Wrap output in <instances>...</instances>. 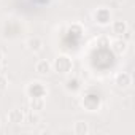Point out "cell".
<instances>
[{"instance_id":"6da1fadb","label":"cell","mask_w":135,"mask_h":135,"mask_svg":"<svg viewBox=\"0 0 135 135\" xmlns=\"http://www.w3.org/2000/svg\"><path fill=\"white\" fill-rule=\"evenodd\" d=\"M51 65H52V70L56 73H59V75H69L72 72V69H73V60L69 56L62 54V56H57Z\"/></svg>"},{"instance_id":"7a4b0ae2","label":"cell","mask_w":135,"mask_h":135,"mask_svg":"<svg viewBox=\"0 0 135 135\" xmlns=\"http://www.w3.org/2000/svg\"><path fill=\"white\" fill-rule=\"evenodd\" d=\"M26 94L30 97V99H45L46 94H48V89L43 83L40 81H33L30 83L27 88H26Z\"/></svg>"},{"instance_id":"3957f363","label":"cell","mask_w":135,"mask_h":135,"mask_svg":"<svg viewBox=\"0 0 135 135\" xmlns=\"http://www.w3.org/2000/svg\"><path fill=\"white\" fill-rule=\"evenodd\" d=\"M92 18H94L95 24L105 27V26H110V22H111V11H110L107 7H100V8H97V10L94 11Z\"/></svg>"},{"instance_id":"277c9868","label":"cell","mask_w":135,"mask_h":135,"mask_svg":"<svg viewBox=\"0 0 135 135\" xmlns=\"http://www.w3.org/2000/svg\"><path fill=\"white\" fill-rule=\"evenodd\" d=\"M83 107L88 110V111H97L100 108V97L97 94H88L83 100H81Z\"/></svg>"},{"instance_id":"5b68a950","label":"cell","mask_w":135,"mask_h":135,"mask_svg":"<svg viewBox=\"0 0 135 135\" xmlns=\"http://www.w3.org/2000/svg\"><path fill=\"white\" fill-rule=\"evenodd\" d=\"M7 118H8V122L13 124V126H19V124H22V122L26 121V114H24V111L19 110V108L10 110L8 114H7Z\"/></svg>"},{"instance_id":"8992f818","label":"cell","mask_w":135,"mask_h":135,"mask_svg":"<svg viewBox=\"0 0 135 135\" xmlns=\"http://www.w3.org/2000/svg\"><path fill=\"white\" fill-rule=\"evenodd\" d=\"M129 49V45H127V40L124 38H116L111 41V51L116 54V56H124Z\"/></svg>"},{"instance_id":"52a82bcc","label":"cell","mask_w":135,"mask_h":135,"mask_svg":"<svg viewBox=\"0 0 135 135\" xmlns=\"http://www.w3.org/2000/svg\"><path fill=\"white\" fill-rule=\"evenodd\" d=\"M114 84H116L118 88H121V89L129 88V86L132 84V76H130V73H127V72H119V73L114 76Z\"/></svg>"},{"instance_id":"ba28073f","label":"cell","mask_w":135,"mask_h":135,"mask_svg":"<svg viewBox=\"0 0 135 135\" xmlns=\"http://www.w3.org/2000/svg\"><path fill=\"white\" fill-rule=\"evenodd\" d=\"M26 46L30 52H40L43 49V40L40 37H30V38H27Z\"/></svg>"},{"instance_id":"9c48e42d","label":"cell","mask_w":135,"mask_h":135,"mask_svg":"<svg viewBox=\"0 0 135 135\" xmlns=\"http://www.w3.org/2000/svg\"><path fill=\"white\" fill-rule=\"evenodd\" d=\"M111 30H113V33L116 35V37H122L127 30H129V27H127V22L126 21H113L111 22Z\"/></svg>"},{"instance_id":"30bf717a","label":"cell","mask_w":135,"mask_h":135,"mask_svg":"<svg viewBox=\"0 0 135 135\" xmlns=\"http://www.w3.org/2000/svg\"><path fill=\"white\" fill-rule=\"evenodd\" d=\"M51 70H52V65H51V62L46 60V59H41V60H38V62L35 64V72L40 73V75H48Z\"/></svg>"},{"instance_id":"8fae6325","label":"cell","mask_w":135,"mask_h":135,"mask_svg":"<svg viewBox=\"0 0 135 135\" xmlns=\"http://www.w3.org/2000/svg\"><path fill=\"white\" fill-rule=\"evenodd\" d=\"M64 86H65V89L69 91V92H73L75 94V92H78L81 89V81L78 78H69V80L65 81Z\"/></svg>"},{"instance_id":"7c38bea8","label":"cell","mask_w":135,"mask_h":135,"mask_svg":"<svg viewBox=\"0 0 135 135\" xmlns=\"http://www.w3.org/2000/svg\"><path fill=\"white\" fill-rule=\"evenodd\" d=\"M73 133L75 135H88L89 133V126L84 121H76L73 126Z\"/></svg>"},{"instance_id":"4fadbf2b","label":"cell","mask_w":135,"mask_h":135,"mask_svg":"<svg viewBox=\"0 0 135 135\" xmlns=\"http://www.w3.org/2000/svg\"><path fill=\"white\" fill-rule=\"evenodd\" d=\"M29 107L30 111H41L45 108V99H30Z\"/></svg>"},{"instance_id":"5bb4252c","label":"cell","mask_w":135,"mask_h":135,"mask_svg":"<svg viewBox=\"0 0 135 135\" xmlns=\"http://www.w3.org/2000/svg\"><path fill=\"white\" fill-rule=\"evenodd\" d=\"M24 122H27V124H38L40 122V114H38V111H30L27 116H26V121Z\"/></svg>"},{"instance_id":"9a60e30c","label":"cell","mask_w":135,"mask_h":135,"mask_svg":"<svg viewBox=\"0 0 135 135\" xmlns=\"http://www.w3.org/2000/svg\"><path fill=\"white\" fill-rule=\"evenodd\" d=\"M7 86H8V80H7V76H3L2 73H0V91H5Z\"/></svg>"},{"instance_id":"2e32d148","label":"cell","mask_w":135,"mask_h":135,"mask_svg":"<svg viewBox=\"0 0 135 135\" xmlns=\"http://www.w3.org/2000/svg\"><path fill=\"white\" fill-rule=\"evenodd\" d=\"M2 59H3V52L0 51V62H2Z\"/></svg>"},{"instance_id":"e0dca14e","label":"cell","mask_w":135,"mask_h":135,"mask_svg":"<svg viewBox=\"0 0 135 135\" xmlns=\"http://www.w3.org/2000/svg\"><path fill=\"white\" fill-rule=\"evenodd\" d=\"M2 70H3V67H2V62H0V73H2Z\"/></svg>"}]
</instances>
